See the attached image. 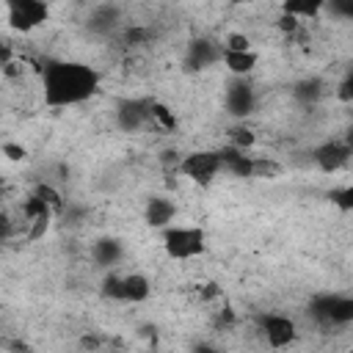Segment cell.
I'll use <instances>...</instances> for the list:
<instances>
[{
	"mask_svg": "<svg viewBox=\"0 0 353 353\" xmlns=\"http://www.w3.org/2000/svg\"><path fill=\"white\" fill-rule=\"evenodd\" d=\"M41 97L50 108L83 105L99 91L102 74L83 61H44L41 63Z\"/></svg>",
	"mask_w": 353,
	"mask_h": 353,
	"instance_id": "obj_1",
	"label": "cell"
},
{
	"mask_svg": "<svg viewBox=\"0 0 353 353\" xmlns=\"http://www.w3.org/2000/svg\"><path fill=\"white\" fill-rule=\"evenodd\" d=\"M207 248V234L201 226H168L163 229V251L168 254V259L174 262H188L201 256Z\"/></svg>",
	"mask_w": 353,
	"mask_h": 353,
	"instance_id": "obj_2",
	"label": "cell"
},
{
	"mask_svg": "<svg viewBox=\"0 0 353 353\" xmlns=\"http://www.w3.org/2000/svg\"><path fill=\"white\" fill-rule=\"evenodd\" d=\"M99 292H102V298L116 301V303H143L152 295V281L143 273H116V270H110L102 279Z\"/></svg>",
	"mask_w": 353,
	"mask_h": 353,
	"instance_id": "obj_3",
	"label": "cell"
},
{
	"mask_svg": "<svg viewBox=\"0 0 353 353\" xmlns=\"http://www.w3.org/2000/svg\"><path fill=\"white\" fill-rule=\"evenodd\" d=\"M176 171L182 176H188L190 182H196L199 188H210L218 174H221V152L218 149H196L188 152L185 157H179Z\"/></svg>",
	"mask_w": 353,
	"mask_h": 353,
	"instance_id": "obj_4",
	"label": "cell"
},
{
	"mask_svg": "<svg viewBox=\"0 0 353 353\" xmlns=\"http://www.w3.org/2000/svg\"><path fill=\"white\" fill-rule=\"evenodd\" d=\"M309 314L323 325H347L353 320V298L342 292H323L312 298Z\"/></svg>",
	"mask_w": 353,
	"mask_h": 353,
	"instance_id": "obj_5",
	"label": "cell"
},
{
	"mask_svg": "<svg viewBox=\"0 0 353 353\" xmlns=\"http://www.w3.org/2000/svg\"><path fill=\"white\" fill-rule=\"evenodd\" d=\"M50 19V6L41 0H8L6 3V22L17 33H30Z\"/></svg>",
	"mask_w": 353,
	"mask_h": 353,
	"instance_id": "obj_6",
	"label": "cell"
},
{
	"mask_svg": "<svg viewBox=\"0 0 353 353\" xmlns=\"http://www.w3.org/2000/svg\"><path fill=\"white\" fill-rule=\"evenodd\" d=\"M259 331H262L268 347H273V350H284V347L295 345V339H298V325H295V320L287 317V314H279V312L262 314V317H259Z\"/></svg>",
	"mask_w": 353,
	"mask_h": 353,
	"instance_id": "obj_7",
	"label": "cell"
},
{
	"mask_svg": "<svg viewBox=\"0 0 353 353\" xmlns=\"http://www.w3.org/2000/svg\"><path fill=\"white\" fill-rule=\"evenodd\" d=\"M149 108H152V97H127L116 102V127L121 132H138L143 127H149Z\"/></svg>",
	"mask_w": 353,
	"mask_h": 353,
	"instance_id": "obj_8",
	"label": "cell"
},
{
	"mask_svg": "<svg viewBox=\"0 0 353 353\" xmlns=\"http://www.w3.org/2000/svg\"><path fill=\"white\" fill-rule=\"evenodd\" d=\"M223 108H226V113L234 116V119L251 116L254 108H256V91H254V85H251L245 77H234V80L226 85Z\"/></svg>",
	"mask_w": 353,
	"mask_h": 353,
	"instance_id": "obj_9",
	"label": "cell"
},
{
	"mask_svg": "<svg viewBox=\"0 0 353 353\" xmlns=\"http://www.w3.org/2000/svg\"><path fill=\"white\" fill-rule=\"evenodd\" d=\"M350 152L353 149H350V141L347 138H331V141L320 143L312 152V157H314V163H317L320 171L334 174V171H339V168H345L350 163Z\"/></svg>",
	"mask_w": 353,
	"mask_h": 353,
	"instance_id": "obj_10",
	"label": "cell"
},
{
	"mask_svg": "<svg viewBox=\"0 0 353 353\" xmlns=\"http://www.w3.org/2000/svg\"><path fill=\"white\" fill-rule=\"evenodd\" d=\"M221 52H223V47L218 41H212V39H193L188 44V50H185V61L182 63H185L188 72H201V69L218 63Z\"/></svg>",
	"mask_w": 353,
	"mask_h": 353,
	"instance_id": "obj_11",
	"label": "cell"
},
{
	"mask_svg": "<svg viewBox=\"0 0 353 353\" xmlns=\"http://www.w3.org/2000/svg\"><path fill=\"white\" fill-rule=\"evenodd\" d=\"M143 218L149 226L154 229H168L174 226V218H176V204L165 196H152L146 201V210H143Z\"/></svg>",
	"mask_w": 353,
	"mask_h": 353,
	"instance_id": "obj_12",
	"label": "cell"
},
{
	"mask_svg": "<svg viewBox=\"0 0 353 353\" xmlns=\"http://www.w3.org/2000/svg\"><path fill=\"white\" fill-rule=\"evenodd\" d=\"M221 152V171L232 174V176H251V168H254V157L248 152H240V149H232V146H223L218 149Z\"/></svg>",
	"mask_w": 353,
	"mask_h": 353,
	"instance_id": "obj_13",
	"label": "cell"
},
{
	"mask_svg": "<svg viewBox=\"0 0 353 353\" xmlns=\"http://www.w3.org/2000/svg\"><path fill=\"white\" fill-rule=\"evenodd\" d=\"M91 256H94V262L99 268H116L121 262V256H124V248H121V243L116 237H102V240H97L91 245Z\"/></svg>",
	"mask_w": 353,
	"mask_h": 353,
	"instance_id": "obj_14",
	"label": "cell"
},
{
	"mask_svg": "<svg viewBox=\"0 0 353 353\" xmlns=\"http://www.w3.org/2000/svg\"><path fill=\"white\" fill-rule=\"evenodd\" d=\"M121 22V8L119 6H94L91 8V17H88V28L97 30V33H110L116 30Z\"/></svg>",
	"mask_w": 353,
	"mask_h": 353,
	"instance_id": "obj_15",
	"label": "cell"
},
{
	"mask_svg": "<svg viewBox=\"0 0 353 353\" xmlns=\"http://www.w3.org/2000/svg\"><path fill=\"white\" fill-rule=\"evenodd\" d=\"M221 61H223V66H226L234 77H248V74L254 72V66H256L259 55H256L254 50H243V52L223 50V52H221Z\"/></svg>",
	"mask_w": 353,
	"mask_h": 353,
	"instance_id": "obj_16",
	"label": "cell"
},
{
	"mask_svg": "<svg viewBox=\"0 0 353 353\" xmlns=\"http://www.w3.org/2000/svg\"><path fill=\"white\" fill-rule=\"evenodd\" d=\"M149 127L160 130V132H174L176 130V113L160 102V99H152V108H149Z\"/></svg>",
	"mask_w": 353,
	"mask_h": 353,
	"instance_id": "obj_17",
	"label": "cell"
},
{
	"mask_svg": "<svg viewBox=\"0 0 353 353\" xmlns=\"http://www.w3.org/2000/svg\"><path fill=\"white\" fill-rule=\"evenodd\" d=\"M323 6L325 3H320V0H290L281 6V14L295 17L298 22H306V19H314L323 11Z\"/></svg>",
	"mask_w": 353,
	"mask_h": 353,
	"instance_id": "obj_18",
	"label": "cell"
},
{
	"mask_svg": "<svg viewBox=\"0 0 353 353\" xmlns=\"http://www.w3.org/2000/svg\"><path fill=\"white\" fill-rule=\"evenodd\" d=\"M323 80L320 77H306V80H301V83H295V99H301V102H306V105H312V102H317L320 97H323Z\"/></svg>",
	"mask_w": 353,
	"mask_h": 353,
	"instance_id": "obj_19",
	"label": "cell"
},
{
	"mask_svg": "<svg viewBox=\"0 0 353 353\" xmlns=\"http://www.w3.org/2000/svg\"><path fill=\"white\" fill-rule=\"evenodd\" d=\"M254 143H256V135H254V130H251V127L237 124V127H232V130H229V143H226V146L240 149V152H248Z\"/></svg>",
	"mask_w": 353,
	"mask_h": 353,
	"instance_id": "obj_20",
	"label": "cell"
},
{
	"mask_svg": "<svg viewBox=\"0 0 353 353\" xmlns=\"http://www.w3.org/2000/svg\"><path fill=\"white\" fill-rule=\"evenodd\" d=\"M279 171H281V165L273 163L270 157H254L251 176H268V179H273V176H279Z\"/></svg>",
	"mask_w": 353,
	"mask_h": 353,
	"instance_id": "obj_21",
	"label": "cell"
},
{
	"mask_svg": "<svg viewBox=\"0 0 353 353\" xmlns=\"http://www.w3.org/2000/svg\"><path fill=\"white\" fill-rule=\"evenodd\" d=\"M331 201H334L342 212H350V210H353V188H350V185H345V188L331 190Z\"/></svg>",
	"mask_w": 353,
	"mask_h": 353,
	"instance_id": "obj_22",
	"label": "cell"
},
{
	"mask_svg": "<svg viewBox=\"0 0 353 353\" xmlns=\"http://www.w3.org/2000/svg\"><path fill=\"white\" fill-rule=\"evenodd\" d=\"M221 47L223 50H232V52H243V50H251V41H248L245 33H229Z\"/></svg>",
	"mask_w": 353,
	"mask_h": 353,
	"instance_id": "obj_23",
	"label": "cell"
},
{
	"mask_svg": "<svg viewBox=\"0 0 353 353\" xmlns=\"http://www.w3.org/2000/svg\"><path fill=\"white\" fill-rule=\"evenodd\" d=\"M8 237H14V223H11V215L0 210V243Z\"/></svg>",
	"mask_w": 353,
	"mask_h": 353,
	"instance_id": "obj_24",
	"label": "cell"
},
{
	"mask_svg": "<svg viewBox=\"0 0 353 353\" xmlns=\"http://www.w3.org/2000/svg\"><path fill=\"white\" fill-rule=\"evenodd\" d=\"M3 152L8 160H25V146L19 143H3Z\"/></svg>",
	"mask_w": 353,
	"mask_h": 353,
	"instance_id": "obj_25",
	"label": "cell"
},
{
	"mask_svg": "<svg viewBox=\"0 0 353 353\" xmlns=\"http://www.w3.org/2000/svg\"><path fill=\"white\" fill-rule=\"evenodd\" d=\"M11 55H14V47L6 39H0V66H11Z\"/></svg>",
	"mask_w": 353,
	"mask_h": 353,
	"instance_id": "obj_26",
	"label": "cell"
},
{
	"mask_svg": "<svg viewBox=\"0 0 353 353\" xmlns=\"http://www.w3.org/2000/svg\"><path fill=\"white\" fill-rule=\"evenodd\" d=\"M339 97H342L345 102H350V97H353V94H350V74H347V77L339 83Z\"/></svg>",
	"mask_w": 353,
	"mask_h": 353,
	"instance_id": "obj_27",
	"label": "cell"
},
{
	"mask_svg": "<svg viewBox=\"0 0 353 353\" xmlns=\"http://www.w3.org/2000/svg\"><path fill=\"white\" fill-rule=\"evenodd\" d=\"M193 353H221L215 345H210V342H199L196 347H193Z\"/></svg>",
	"mask_w": 353,
	"mask_h": 353,
	"instance_id": "obj_28",
	"label": "cell"
}]
</instances>
